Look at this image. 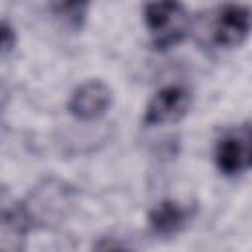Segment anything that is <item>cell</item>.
Here are the masks:
<instances>
[{
  "instance_id": "cell-5",
  "label": "cell",
  "mask_w": 252,
  "mask_h": 252,
  "mask_svg": "<svg viewBox=\"0 0 252 252\" xmlns=\"http://www.w3.org/2000/svg\"><path fill=\"white\" fill-rule=\"evenodd\" d=\"M67 205H71V191L65 189V185L55 179H49L37 185L35 191L30 195V201L24 203L33 224L35 220L47 222L63 217Z\"/></svg>"
},
{
  "instance_id": "cell-7",
  "label": "cell",
  "mask_w": 252,
  "mask_h": 252,
  "mask_svg": "<svg viewBox=\"0 0 252 252\" xmlns=\"http://www.w3.org/2000/svg\"><path fill=\"white\" fill-rule=\"evenodd\" d=\"M191 217H193V213L189 211V207H185L173 199H165L150 211L148 224L156 234L171 236V234H177L179 230H183Z\"/></svg>"
},
{
  "instance_id": "cell-3",
  "label": "cell",
  "mask_w": 252,
  "mask_h": 252,
  "mask_svg": "<svg viewBox=\"0 0 252 252\" xmlns=\"http://www.w3.org/2000/svg\"><path fill=\"white\" fill-rule=\"evenodd\" d=\"M252 30V12L242 4H224L211 22V39L219 47L240 45Z\"/></svg>"
},
{
  "instance_id": "cell-8",
  "label": "cell",
  "mask_w": 252,
  "mask_h": 252,
  "mask_svg": "<svg viewBox=\"0 0 252 252\" xmlns=\"http://www.w3.org/2000/svg\"><path fill=\"white\" fill-rule=\"evenodd\" d=\"M51 12L71 30H79L87 18L91 0H49Z\"/></svg>"
},
{
  "instance_id": "cell-2",
  "label": "cell",
  "mask_w": 252,
  "mask_h": 252,
  "mask_svg": "<svg viewBox=\"0 0 252 252\" xmlns=\"http://www.w3.org/2000/svg\"><path fill=\"white\" fill-rule=\"evenodd\" d=\"M215 163L224 175H238L252 169V124L234 126L219 138Z\"/></svg>"
},
{
  "instance_id": "cell-1",
  "label": "cell",
  "mask_w": 252,
  "mask_h": 252,
  "mask_svg": "<svg viewBox=\"0 0 252 252\" xmlns=\"http://www.w3.org/2000/svg\"><path fill=\"white\" fill-rule=\"evenodd\" d=\"M144 26L156 49L181 43L189 32V12L181 0H150L144 6Z\"/></svg>"
},
{
  "instance_id": "cell-6",
  "label": "cell",
  "mask_w": 252,
  "mask_h": 252,
  "mask_svg": "<svg viewBox=\"0 0 252 252\" xmlns=\"http://www.w3.org/2000/svg\"><path fill=\"white\" fill-rule=\"evenodd\" d=\"M112 102V93L110 89L98 81V79H93V81H87L83 85H79L69 102H67V110L77 118V120H96L100 118L108 106Z\"/></svg>"
},
{
  "instance_id": "cell-9",
  "label": "cell",
  "mask_w": 252,
  "mask_h": 252,
  "mask_svg": "<svg viewBox=\"0 0 252 252\" xmlns=\"http://www.w3.org/2000/svg\"><path fill=\"white\" fill-rule=\"evenodd\" d=\"M14 47H16V33L10 28V24L4 22V26H2V51H4V55H8Z\"/></svg>"
},
{
  "instance_id": "cell-4",
  "label": "cell",
  "mask_w": 252,
  "mask_h": 252,
  "mask_svg": "<svg viewBox=\"0 0 252 252\" xmlns=\"http://www.w3.org/2000/svg\"><path fill=\"white\" fill-rule=\"evenodd\" d=\"M191 106V93L179 85H169L159 89L148 102L142 124L161 126L167 122H177L187 114Z\"/></svg>"
}]
</instances>
